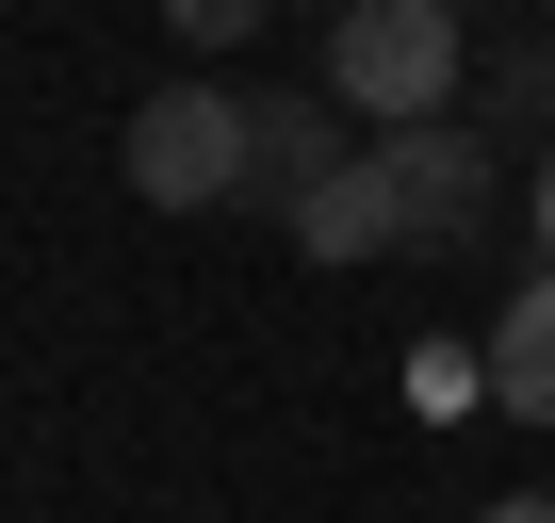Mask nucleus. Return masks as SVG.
Wrapping results in <instances>:
<instances>
[{
  "instance_id": "obj_7",
  "label": "nucleus",
  "mask_w": 555,
  "mask_h": 523,
  "mask_svg": "<svg viewBox=\"0 0 555 523\" xmlns=\"http://www.w3.org/2000/svg\"><path fill=\"white\" fill-rule=\"evenodd\" d=\"M474 131H539V148H555V50H522V66L474 99Z\"/></svg>"
},
{
  "instance_id": "obj_1",
  "label": "nucleus",
  "mask_w": 555,
  "mask_h": 523,
  "mask_svg": "<svg viewBox=\"0 0 555 523\" xmlns=\"http://www.w3.org/2000/svg\"><path fill=\"white\" fill-rule=\"evenodd\" d=\"M327 99L376 115V131L457 115V0H344L327 17Z\"/></svg>"
},
{
  "instance_id": "obj_4",
  "label": "nucleus",
  "mask_w": 555,
  "mask_h": 523,
  "mask_svg": "<svg viewBox=\"0 0 555 523\" xmlns=\"http://www.w3.org/2000/svg\"><path fill=\"white\" fill-rule=\"evenodd\" d=\"M392 245H409V196H392L376 148H344V164L295 196V262H344V279H360V262H392Z\"/></svg>"
},
{
  "instance_id": "obj_6",
  "label": "nucleus",
  "mask_w": 555,
  "mask_h": 523,
  "mask_svg": "<svg viewBox=\"0 0 555 523\" xmlns=\"http://www.w3.org/2000/svg\"><path fill=\"white\" fill-rule=\"evenodd\" d=\"M344 99H261V148H245V196H278V213H295L327 164H344V131H327Z\"/></svg>"
},
{
  "instance_id": "obj_10",
  "label": "nucleus",
  "mask_w": 555,
  "mask_h": 523,
  "mask_svg": "<svg viewBox=\"0 0 555 523\" xmlns=\"http://www.w3.org/2000/svg\"><path fill=\"white\" fill-rule=\"evenodd\" d=\"M522 229H539V262H555V148H539V180H522Z\"/></svg>"
},
{
  "instance_id": "obj_9",
  "label": "nucleus",
  "mask_w": 555,
  "mask_h": 523,
  "mask_svg": "<svg viewBox=\"0 0 555 523\" xmlns=\"http://www.w3.org/2000/svg\"><path fill=\"white\" fill-rule=\"evenodd\" d=\"M409 393H425V409H474V393H490V360H457V344H425V360H409Z\"/></svg>"
},
{
  "instance_id": "obj_8",
  "label": "nucleus",
  "mask_w": 555,
  "mask_h": 523,
  "mask_svg": "<svg viewBox=\"0 0 555 523\" xmlns=\"http://www.w3.org/2000/svg\"><path fill=\"white\" fill-rule=\"evenodd\" d=\"M261 17H278V0H164V34H180V50H245Z\"/></svg>"
},
{
  "instance_id": "obj_11",
  "label": "nucleus",
  "mask_w": 555,
  "mask_h": 523,
  "mask_svg": "<svg viewBox=\"0 0 555 523\" xmlns=\"http://www.w3.org/2000/svg\"><path fill=\"white\" fill-rule=\"evenodd\" d=\"M490 523H555V490H506V507H490Z\"/></svg>"
},
{
  "instance_id": "obj_3",
  "label": "nucleus",
  "mask_w": 555,
  "mask_h": 523,
  "mask_svg": "<svg viewBox=\"0 0 555 523\" xmlns=\"http://www.w3.org/2000/svg\"><path fill=\"white\" fill-rule=\"evenodd\" d=\"M392 196H409V245H474L490 229V131L474 115H425V131H376Z\"/></svg>"
},
{
  "instance_id": "obj_12",
  "label": "nucleus",
  "mask_w": 555,
  "mask_h": 523,
  "mask_svg": "<svg viewBox=\"0 0 555 523\" xmlns=\"http://www.w3.org/2000/svg\"><path fill=\"white\" fill-rule=\"evenodd\" d=\"M311 17H344V0H311Z\"/></svg>"
},
{
  "instance_id": "obj_2",
  "label": "nucleus",
  "mask_w": 555,
  "mask_h": 523,
  "mask_svg": "<svg viewBox=\"0 0 555 523\" xmlns=\"http://www.w3.org/2000/svg\"><path fill=\"white\" fill-rule=\"evenodd\" d=\"M245 148H261V99H229V82H164L115 131V164H131L147 213H229L245 196Z\"/></svg>"
},
{
  "instance_id": "obj_5",
  "label": "nucleus",
  "mask_w": 555,
  "mask_h": 523,
  "mask_svg": "<svg viewBox=\"0 0 555 523\" xmlns=\"http://www.w3.org/2000/svg\"><path fill=\"white\" fill-rule=\"evenodd\" d=\"M490 409H522V425H555V262L490 311Z\"/></svg>"
}]
</instances>
